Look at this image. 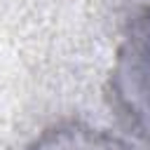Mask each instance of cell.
<instances>
[{
    "instance_id": "6da1fadb",
    "label": "cell",
    "mask_w": 150,
    "mask_h": 150,
    "mask_svg": "<svg viewBox=\"0 0 150 150\" xmlns=\"http://www.w3.org/2000/svg\"><path fill=\"white\" fill-rule=\"evenodd\" d=\"M112 96L127 124L150 143V9L131 23L120 47Z\"/></svg>"
},
{
    "instance_id": "7a4b0ae2",
    "label": "cell",
    "mask_w": 150,
    "mask_h": 150,
    "mask_svg": "<svg viewBox=\"0 0 150 150\" xmlns=\"http://www.w3.org/2000/svg\"><path fill=\"white\" fill-rule=\"evenodd\" d=\"M35 150H124V148L110 141L108 136L70 129V131H59L47 136Z\"/></svg>"
}]
</instances>
